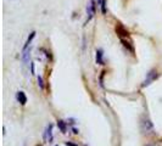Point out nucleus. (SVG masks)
Instances as JSON below:
<instances>
[{
    "mask_svg": "<svg viewBox=\"0 0 162 146\" xmlns=\"http://www.w3.org/2000/svg\"><path fill=\"white\" fill-rule=\"evenodd\" d=\"M95 15V0H90L87 5V23L90 21Z\"/></svg>",
    "mask_w": 162,
    "mask_h": 146,
    "instance_id": "1",
    "label": "nucleus"
},
{
    "mask_svg": "<svg viewBox=\"0 0 162 146\" xmlns=\"http://www.w3.org/2000/svg\"><path fill=\"white\" fill-rule=\"evenodd\" d=\"M157 77H158V73L156 72V71H150L148 74H146V79L144 80V83H143V86H146V85H149V84H151L153 80H156L157 79Z\"/></svg>",
    "mask_w": 162,
    "mask_h": 146,
    "instance_id": "2",
    "label": "nucleus"
},
{
    "mask_svg": "<svg viewBox=\"0 0 162 146\" xmlns=\"http://www.w3.org/2000/svg\"><path fill=\"white\" fill-rule=\"evenodd\" d=\"M141 128H143V132L144 133H151L152 132L153 127H152V123L150 122L149 118H144L141 120Z\"/></svg>",
    "mask_w": 162,
    "mask_h": 146,
    "instance_id": "3",
    "label": "nucleus"
},
{
    "mask_svg": "<svg viewBox=\"0 0 162 146\" xmlns=\"http://www.w3.org/2000/svg\"><path fill=\"white\" fill-rule=\"evenodd\" d=\"M53 139H54V136H53V124H49V125H46V128H45L44 140L46 142H51Z\"/></svg>",
    "mask_w": 162,
    "mask_h": 146,
    "instance_id": "4",
    "label": "nucleus"
},
{
    "mask_svg": "<svg viewBox=\"0 0 162 146\" xmlns=\"http://www.w3.org/2000/svg\"><path fill=\"white\" fill-rule=\"evenodd\" d=\"M16 99H17V101L21 105H26V102H27V96L23 91H17V94H16Z\"/></svg>",
    "mask_w": 162,
    "mask_h": 146,
    "instance_id": "5",
    "label": "nucleus"
},
{
    "mask_svg": "<svg viewBox=\"0 0 162 146\" xmlns=\"http://www.w3.org/2000/svg\"><path fill=\"white\" fill-rule=\"evenodd\" d=\"M34 37H36V32H32V33L29 34V37L27 38V40H26L25 46H23V50H22V51H26L27 49H29V47H31V43H32V40L34 39Z\"/></svg>",
    "mask_w": 162,
    "mask_h": 146,
    "instance_id": "6",
    "label": "nucleus"
},
{
    "mask_svg": "<svg viewBox=\"0 0 162 146\" xmlns=\"http://www.w3.org/2000/svg\"><path fill=\"white\" fill-rule=\"evenodd\" d=\"M96 62H98L99 64H104V54H102L101 49L96 50Z\"/></svg>",
    "mask_w": 162,
    "mask_h": 146,
    "instance_id": "7",
    "label": "nucleus"
},
{
    "mask_svg": "<svg viewBox=\"0 0 162 146\" xmlns=\"http://www.w3.org/2000/svg\"><path fill=\"white\" fill-rule=\"evenodd\" d=\"M58 127H59V129L61 130V133H67V127H66V122H63V120H61V119H59L58 120Z\"/></svg>",
    "mask_w": 162,
    "mask_h": 146,
    "instance_id": "8",
    "label": "nucleus"
},
{
    "mask_svg": "<svg viewBox=\"0 0 162 146\" xmlns=\"http://www.w3.org/2000/svg\"><path fill=\"white\" fill-rule=\"evenodd\" d=\"M100 7H101V12L105 15L106 13V0H102L100 3Z\"/></svg>",
    "mask_w": 162,
    "mask_h": 146,
    "instance_id": "9",
    "label": "nucleus"
},
{
    "mask_svg": "<svg viewBox=\"0 0 162 146\" xmlns=\"http://www.w3.org/2000/svg\"><path fill=\"white\" fill-rule=\"evenodd\" d=\"M38 85H39V88L40 89H44V83H43V78L42 77H38Z\"/></svg>",
    "mask_w": 162,
    "mask_h": 146,
    "instance_id": "10",
    "label": "nucleus"
},
{
    "mask_svg": "<svg viewBox=\"0 0 162 146\" xmlns=\"http://www.w3.org/2000/svg\"><path fill=\"white\" fill-rule=\"evenodd\" d=\"M34 62H31V73L32 74H34Z\"/></svg>",
    "mask_w": 162,
    "mask_h": 146,
    "instance_id": "11",
    "label": "nucleus"
},
{
    "mask_svg": "<svg viewBox=\"0 0 162 146\" xmlns=\"http://www.w3.org/2000/svg\"><path fill=\"white\" fill-rule=\"evenodd\" d=\"M67 146H78V145H75V144H72V142H66Z\"/></svg>",
    "mask_w": 162,
    "mask_h": 146,
    "instance_id": "12",
    "label": "nucleus"
},
{
    "mask_svg": "<svg viewBox=\"0 0 162 146\" xmlns=\"http://www.w3.org/2000/svg\"><path fill=\"white\" fill-rule=\"evenodd\" d=\"M146 146H152V145H146Z\"/></svg>",
    "mask_w": 162,
    "mask_h": 146,
    "instance_id": "13",
    "label": "nucleus"
}]
</instances>
